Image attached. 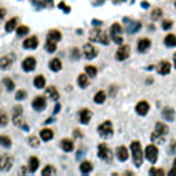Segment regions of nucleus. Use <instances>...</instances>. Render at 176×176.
Masks as SVG:
<instances>
[{"label": "nucleus", "instance_id": "nucleus-10", "mask_svg": "<svg viewBox=\"0 0 176 176\" xmlns=\"http://www.w3.org/2000/svg\"><path fill=\"white\" fill-rule=\"evenodd\" d=\"M83 51H84V55H86L88 59H94V58L96 57V50L94 48L92 44H86Z\"/></svg>", "mask_w": 176, "mask_h": 176}, {"label": "nucleus", "instance_id": "nucleus-41", "mask_svg": "<svg viewBox=\"0 0 176 176\" xmlns=\"http://www.w3.org/2000/svg\"><path fill=\"white\" fill-rule=\"evenodd\" d=\"M28 33H29L28 26L22 25V26H19V28H17V34H18V36H25V34H28Z\"/></svg>", "mask_w": 176, "mask_h": 176}, {"label": "nucleus", "instance_id": "nucleus-26", "mask_svg": "<svg viewBox=\"0 0 176 176\" xmlns=\"http://www.w3.org/2000/svg\"><path fill=\"white\" fill-rule=\"evenodd\" d=\"M105 99H106V94L103 92V91H99V92H96L95 94V96H94V102L95 103H103L105 102Z\"/></svg>", "mask_w": 176, "mask_h": 176}, {"label": "nucleus", "instance_id": "nucleus-5", "mask_svg": "<svg viewBox=\"0 0 176 176\" xmlns=\"http://www.w3.org/2000/svg\"><path fill=\"white\" fill-rule=\"evenodd\" d=\"M145 155H146V158H147L151 164H154L155 161H157V158H158L157 147H155L154 145H149L147 147H146V150H145Z\"/></svg>", "mask_w": 176, "mask_h": 176}, {"label": "nucleus", "instance_id": "nucleus-22", "mask_svg": "<svg viewBox=\"0 0 176 176\" xmlns=\"http://www.w3.org/2000/svg\"><path fill=\"white\" fill-rule=\"evenodd\" d=\"M17 23H18V19L17 18H11L10 21H7L6 22V32H8V33L13 32L17 28Z\"/></svg>", "mask_w": 176, "mask_h": 176}, {"label": "nucleus", "instance_id": "nucleus-37", "mask_svg": "<svg viewBox=\"0 0 176 176\" xmlns=\"http://www.w3.org/2000/svg\"><path fill=\"white\" fill-rule=\"evenodd\" d=\"M0 145H2L3 147H11V139L8 136L2 135V136H0Z\"/></svg>", "mask_w": 176, "mask_h": 176}, {"label": "nucleus", "instance_id": "nucleus-46", "mask_svg": "<svg viewBox=\"0 0 176 176\" xmlns=\"http://www.w3.org/2000/svg\"><path fill=\"white\" fill-rule=\"evenodd\" d=\"M111 39H113L114 43L120 44V46L122 44V37H121V34H113V36H111Z\"/></svg>", "mask_w": 176, "mask_h": 176}, {"label": "nucleus", "instance_id": "nucleus-55", "mask_svg": "<svg viewBox=\"0 0 176 176\" xmlns=\"http://www.w3.org/2000/svg\"><path fill=\"white\" fill-rule=\"evenodd\" d=\"M55 113H58V111H59V105H57V107H55Z\"/></svg>", "mask_w": 176, "mask_h": 176}, {"label": "nucleus", "instance_id": "nucleus-7", "mask_svg": "<svg viewBox=\"0 0 176 176\" xmlns=\"http://www.w3.org/2000/svg\"><path fill=\"white\" fill-rule=\"evenodd\" d=\"M135 110H136V113L139 114V116H146V114L149 113V110H150V105H149L146 101H142L136 105Z\"/></svg>", "mask_w": 176, "mask_h": 176}, {"label": "nucleus", "instance_id": "nucleus-36", "mask_svg": "<svg viewBox=\"0 0 176 176\" xmlns=\"http://www.w3.org/2000/svg\"><path fill=\"white\" fill-rule=\"evenodd\" d=\"M151 19L153 21H157V19H160L161 17H162V10L161 8H154L153 11H151Z\"/></svg>", "mask_w": 176, "mask_h": 176}, {"label": "nucleus", "instance_id": "nucleus-33", "mask_svg": "<svg viewBox=\"0 0 176 176\" xmlns=\"http://www.w3.org/2000/svg\"><path fill=\"white\" fill-rule=\"evenodd\" d=\"M80 171H81V174H88V172H91L92 171V164L91 162H83L80 165Z\"/></svg>", "mask_w": 176, "mask_h": 176}, {"label": "nucleus", "instance_id": "nucleus-57", "mask_svg": "<svg viewBox=\"0 0 176 176\" xmlns=\"http://www.w3.org/2000/svg\"><path fill=\"white\" fill-rule=\"evenodd\" d=\"M172 151H176V142L174 143V147H172Z\"/></svg>", "mask_w": 176, "mask_h": 176}, {"label": "nucleus", "instance_id": "nucleus-2", "mask_svg": "<svg viewBox=\"0 0 176 176\" xmlns=\"http://www.w3.org/2000/svg\"><path fill=\"white\" fill-rule=\"evenodd\" d=\"M98 157L102 158V160H105V161H111V158H113L111 150L105 145V143H101V145L98 146Z\"/></svg>", "mask_w": 176, "mask_h": 176}, {"label": "nucleus", "instance_id": "nucleus-58", "mask_svg": "<svg viewBox=\"0 0 176 176\" xmlns=\"http://www.w3.org/2000/svg\"><path fill=\"white\" fill-rule=\"evenodd\" d=\"M174 166H176V158H175V161H174Z\"/></svg>", "mask_w": 176, "mask_h": 176}, {"label": "nucleus", "instance_id": "nucleus-47", "mask_svg": "<svg viewBox=\"0 0 176 176\" xmlns=\"http://www.w3.org/2000/svg\"><path fill=\"white\" fill-rule=\"evenodd\" d=\"M172 25H174V23H172V21L166 19V21H164V22H162V29H164V30H168V29H171V28H172Z\"/></svg>", "mask_w": 176, "mask_h": 176}, {"label": "nucleus", "instance_id": "nucleus-25", "mask_svg": "<svg viewBox=\"0 0 176 176\" xmlns=\"http://www.w3.org/2000/svg\"><path fill=\"white\" fill-rule=\"evenodd\" d=\"M37 168H39V158L30 157V158H29V171L34 172Z\"/></svg>", "mask_w": 176, "mask_h": 176}, {"label": "nucleus", "instance_id": "nucleus-9", "mask_svg": "<svg viewBox=\"0 0 176 176\" xmlns=\"http://www.w3.org/2000/svg\"><path fill=\"white\" fill-rule=\"evenodd\" d=\"M13 62H14L13 55H4L3 58H0V67H2L3 70H7L8 67L13 65Z\"/></svg>", "mask_w": 176, "mask_h": 176}, {"label": "nucleus", "instance_id": "nucleus-4", "mask_svg": "<svg viewBox=\"0 0 176 176\" xmlns=\"http://www.w3.org/2000/svg\"><path fill=\"white\" fill-rule=\"evenodd\" d=\"M98 132H99V135L103 136V138L111 136V134H113V125H111V122L110 121L102 122V124L98 127Z\"/></svg>", "mask_w": 176, "mask_h": 176}, {"label": "nucleus", "instance_id": "nucleus-23", "mask_svg": "<svg viewBox=\"0 0 176 176\" xmlns=\"http://www.w3.org/2000/svg\"><path fill=\"white\" fill-rule=\"evenodd\" d=\"M155 132L165 136V135L168 134V127H166L165 124H162V122H157V124H155Z\"/></svg>", "mask_w": 176, "mask_h": 176}, {"label": "nucleus", "instance_id": "nucleus-31", "mask_svg": "<svg viewBox=\"0 0 176 176\" xmlns=\"http://www.w3.org/2000/svg\"><path fill=\"white\" fill-rule=\"evenodd\" d=\"M96 73H98V69H96L95 66H92V65L86 66V74L88 77H95Z\"/></svg>", "mask_w": 176, "mask_h": 176}, {"label": "nucleus", "instance_id": "nucleus-11", "mask_svg": "<svg viewBox=\"0 0 176 176\" xmlns=\"http://www.w3.org/2000/svg\"><path fill=\"white\" fill-rule=\"evenodd\" d=\"M91 118H92V111L90 109H81L80 110V121L83 122V124H88Z\"/></svg>", "mask_w": 176, "mask_h": 176}, {"label": "nucleus", "instance_id": "nucleus-28", "mask_svg": "<svg viewBox=\"0 0 176 176\" xmlns=\"http://www.w3.org/2000/svg\"><path fill=\"white\" fill-rule=\"evenodd\" d=\"M61 32L59 30H50L48 32V39L52 40V42H59L61 40Z\"/></svg>", "mask_w": 176, "mask_h": 176}, {"label": "nucleus", "instance_id": "nucleus-6", "mask_svg": "<svg viewBox=\"0 0 176 176\" xmlns=\"http://www.w3.org/2000/svg\"><path fill=\"white\" fill-rule=\"evenodd\" d=\"M130 51H131L130 46H127V44H121L120 48L117 50V52H116V59H118V61L127 59V58L130 57Z\"/></svg>", "mask_w": 176, "mask_h": 176}, {"label": "nucleus", "instance_id": "nucleus-12", "mask_svg": "<svg viewBox=\"0 0 176 176\" xmlns=\"http://www.w3.org/2000/svg\"><path fill=\"white\" fill-rule=\"evenodd\" d=\"M32 106L36 110H43L44 107H46V99H44V96H37V98H34L33 102H32Z\"/></svg>", "mask_w": 176, "mask_h": 176}, {"label": "nucleus", "instance_id": "nucleus-15", "mask_svg": "<svg viewBox=\"0 0 176 176\" xmlns=\"http://www.w3.org/2000/svg\"><path fill=\"white\" fill-rule=\"evenodd\" d=\"M117 158H118L120 161H127L128 160V150L127 147H124V146H120V147H117Z\"/></svg>", "mask_w": 176, "mask_h": 176}, {"label": "nucleus", "instance_id": "nucleus-54", "mask_svg": "<svg viewBox=\"0 0 176 176\" xmlns=\"http://www.w3.org/2000/svg\"><path fill=\"white\" fill-rule=\"evenodd\" d=\"M74 136H81V134H80V131H78V130L74 131Z\"/></svg>", "mask_w": 176, "mask_h": 176}, {"label": "nucleus", "instance_id": "nucleus-27", "mask_svg": "<svg viewBox=\"0 0 176 176\" xmlns=\"http://www.w3.org/2000/svg\"><path fill=\"white\" fill-rule=\"evenodd\" d=\"M164 43H165L166 47H175L176 46V36L175 34H168V36L165 37V40H164Z\"/></svg>", "mask_w": 176, "mask_h": 176}, {"label": "nucleus", "instance_id": "nucleus-44", "mask_svg": "<svg viewBox=\"0 0 176 176\" xmlns=\"http://www.w3.org/2000/svg\"><path fill=\"white\" fill-rule=\"evenodd\" d=\"M29 145L33 146V147H39V139L36 136H29Z\"/></svg>", "mask_w": 176, "mask_h": 176}, {"label": "nucleus", "instance_id": "nucleus-29", "mask_svg": "<svg viewBox=\"0 0 176 176\" xmlns=\"http://www.w3.org/2000/svg\"><path fill=\"white\" fill-rule=\"evenodd\" d=\"M34 86H36V88H44V86H46V78H44V76L39 74L34 77Z\"/></svg>", "mask_w": 176, "mask_h": 176}, {"label": "nucleus", "instance_id": "nucleus-56", "mask_svg": "<svg viewBox=\"0 0 176 176\" xmlns=\"http://www.w3.org/2000/svg\"><path fill=\"white\" fill-rule=\"evenodd\" d=\"M174 62H175V67H176V52L174 54Z\"/></svg>", "mask_w": 176, "mask_h": 176}, {"label": "nucleus", "instance_id": "nucleus-48", "mask_svg": "<svg viewBox=\"0 0 176 176\" xmlns=\"http://www.w3.org/2000/svg\"><path fill=\"white\" fill-rule=\"evenodd\" d=\"M150 174H151V175L162 176V175H164V171H162V169H155V168H151V169H150Z\"/></svg>", "mask_w": 176, "mask_h": 176}, {"label": "nucleus", "instance_id": "nucleus-43", "mask_svg": "<svg viewBox=\"0 0 176 176\" xmlns=\"http://www.w3.org/2000/svg\"><path fill=\"white\" fill-rule=\"evenodd\" d=\"M98 42L106 46V44L109 43V37H107V33H105V32H101V36H99V40H98Z\"/></svg>", "mask_w": 176, "mask_h": 176}, {"label": "nucleus", "instance_id": "nucleus-21", "mask_svg": "<svg viewBox=\"0 0 176 176\" xmlns=\"http://www.w3.org/2000/svg\"><path fill=\"white\" fill-rule=\"evenodd\" d=\"M61 147L65 151H72L73 149H74V145H73V142L70 139H63L62 142H61Z\"/></svg>", "mask_w": 176, "mask_h": 176}, {"label": "nucleus", "instance_id": "nucleus-14", "mask_svg": "<svg viewBox=\"0 0 176 176\" xmlns=\"http://www.w3.org/2000/svg\"><path fill=\"white\" fill-rule=\"evenodd\" d=\"M37 44H39V40H37V37L32 36L29 37V39H26L25 42H23V47L28 50H34L37 47Z\"/></svg>", "mask_w": 176, "mask_h": 176}, {"label": "nucleus", "instance_id": "nucleus-38", "mask_svg": "<svg viewBox=\"0 0 176 176\" xmlns=\"http://www.w3.org/2000/svg\"><path fill=\"white\" fill-rule=\"evenodd\" d=\"M3 84H4V87H6V90H7V91H13L14 88H15L14 81L10 80V78H4V80H3Z\"/></svg>", "mask_w": 176, "mask_h": 176}, {"label": "nucleus", "instance_id": "nucleus-45", "mask_svg": "<svg viewBox=\"0 0 176 176\" xmlns=\"http://www.w3.org/2000/svg\"><path fill=\"white\" fill-rule=\"evenodd\" d=\"M25 98H26V91L21 90V91H18V92L15 94V99H17V101H22V99H25Z\"/></svg>", "mask_w": 176, "mask_h": 176}, {"label": "nucleus", "instance_id": "nucleus-16", "mask_svg": "<svg viewBox=\"0 0 176 176\" xmlns=\"http://www.w3.org/2000/svg\"><path fill=\"white\" fill-rule=\"evenodd\" d=\"M150 44H151V42L149 39H140L139 42H138V50H139L140 52H146L150 48Z\"/></svg>", "mask_w": 176, "mask_h": 176}, {"label": "nucleus", "instance_id": "nucleus-39", "mask_svg": "<svg viewBox=\"0 0 176 176\" xmlns=\"http://www.w3.org/2000/svg\"><path fill=\"white\" fill-rule=\"evenodd\" d=\"M7 122H8V117H7V114H6V111L0 110V127L7 125Z\"/></svg>", "mask_w": 176, "mask_h": 176}, {"label": "nucleus", "instance_id": "nucleus-19", "mask_svg": "<svg viewBox=\"0 0 176 176\" xmlns=\"http://www.w3.org/2000/svg\"><path fill=\"white\" fill-rule=\"evenodd\" d=\"M40 138L43 140H46V142H48V140H51L54 138V132L51 130H48V128H44V130L40 131Z\"/></svg>", "mask_w": 176, "mask_h": 176}, {"label": "nucleus", "instance_id": "nucleus-52", "mask_svg": "<svg viewBox=\"0 0 176 176\" xmlns=\"http://www.w3.org/2000/svg\"><path fill=\"white\" fill-rule=\"evenodd\" d=\"M92 22H94V25H99V26L102 25V22H101V21H98V19H94Z\"/></svg>", "mask_w": 176, "mask_h": 176}, {"label": "nucleus", "instance_id": "nucleus-34", "mask_svg": "<svg viewBox=\"0 0 176 176\" xmlns=\"http://www.w3.org/2000/svg\"><path fill=\"white\" fill-rule=\"evenodd\" d=\"M121 32H122V29H121L120 23H113V25H111V28H110L111 36H113V34H121Z\"/></svg>", "mask_w": 176, "mask_h": 176}, {"label": "nucleus", "instance_id": "nucleus-40", "mask_svg": "<svg viewBox=\"0 0 176 176\" xmlns=\"http://www.w3.org/2000/svg\"><path fill=\"white\" fill-rule=\"evenodd\" d=\"M99 36H101V30H98V29H94V30L90 33V40H91V42H98Z\"/></svg>", "mask_w": 176, "mask_h": 176}, {"label": "nucleus", "instance_id": "nucleus-59", "mask_svg": "<svg viewBox=\"0 0 176 176\" xmlns=\"http://www.w3.org/2000/svg\"><path fill=\"white\" fill-rule=\"evenodd\" d=\"M175 6H176V3H175Z\"/></svg>", "mask_w": 176, "mask_h": 176}, {"label": "nucleus", "instance_id": "nucleus-1", "mask_svg": "<svg viewBox=\"0 0 176 176\" xmlns=\"http://www.w3.org/2000/svg\"><path fill=\"white\" fill-rule=\"evenodd\" d=\"M131 150H132V160H134V164L136 166H140L143 162V151L142 147H140V143L138 140L131 143Z\"/></svg>", "mask_w": 176, "mask_h": 176}, {"label": "nucleus", "instance_id": "nucleus-3", "mask_svg": "<svg viewBox=\"0 0 176 176\" xmlns=\"http://www.w3.org/2000/svg\"><path fill=\"white\" fill-rule=\"evenodd\" d=\"M14 164V157L10 154H4L0 157V171H8Z\"/></svg>", "mask_w": 176, "mask_h": 176}, {"label": "nucleus", "instance_id": "nucleus-30", "mask_svg": "<svg viewBox=\"0 0 176 176\" xmlns=\"http://www.w3.org/2000/svg\"><path fill=\"white\" fill-rule=\"evenodd\" d=\"M77 83L81 88H86L88 86V76L87 74H80L77 77Z\"/></svg>", "mask_w": 176, "mask_h": 176}, {"label": "nucleus", "instance_id": "nucleus-20", "mask_svg": "<svg viewBox=\"0 0 176 176\" xmlns=\"http://www.w3.org/2000/svg\"><path fill=\"white\" fill-rule=\"evenodd\" d=\"M46 94H47V96H50V98L52 99V101L59 99V92L57 91V88H55V87H48L46 90Z\"/></svg>", "mask_w": 176, "mask_h": 176}, {"label": "nucleus", "instance_id": "nucleus-35", "mask_svg": "<svg viewBox=\"0 0 176 176\" xmlns=\"http://www.w3.org/2000/svg\"><path fill=\"white\" fill-rule=\"evenodd\" d=\"M46 50L48 52H54L55 50H57V42H52V40H47V43H46Z\"/></svg>", "mask_w": 176, "mask_h": 176}, {"label": "nucleus", "instance_id": "nucleus-50", "mask_svg": "<svg viewBox=\"0 0 176 176\" xmlns=\"http://www.w3.org/2000/svg\"><path fill=\"white\" fill-rule=\"evenodd\" d=\"M169 176H176V166H174V168L169 171Z\"/></svg>", "mask_w": 176, "mask_h": 176}, {"label": "nucleus", "instance_id": "nucleus-24", "mask_svg": "<svg viewBox=\"0 0 176 176\" xmlns=\"http://www.w3.org/2000/svg\"><path fill=\"white\" fill-rule=\"evenodd\" d=\"M140 22H128V28H127V30H128V33H136L138 30L140 29Z\"/></svg>", "mask_w": 176, "mask_h": 176}, {"label": "nucleus", "instance_id": "nucleus-49", "mask_svg": "<svg viewBox=\"0 0 176 176\" xmlns=\"http://www.w3.org/2000/svg\"><path fill=\"white\" fill-rule=\"evenodd\" d=\"M59 8H63V10H65V13H69V10H70L69 6H65L63 3H59Z\"/></svg>", "mask_w": 176, "mask_h": 176}, {"label": "nucleus", "instance_id": "nucleus-32", "mask_svg": "<svg viewBox=\"0 0 176 176\" xmlns=\"http://www.w3.org/2000/svg\"><path fill=\"white\" fill-rule=\"evenodd\" d=\"M151 140H153V143H164V140H165V136L164 135H160L157 134V132H153L151 134Z\"/></svg>", "mask_w": 176, "mask_h": 176}, {"label": "nucleus", "instance_id": "nucleus-53", "mask_svg": "<svg viewBox=\"0 0 176 176\" xmlns=\"http://www.w3.org/2000/svg\"><path fill=\"white\" fill-rule=\"evenodd\" d=\"M142 7H143V8H147V7H149V3L143 2V3H142Z\"/></svg>", "mask_w": 176, "mask_h": 176}, {"label": "nucleus", "instance_id": "nucleus-51", "mask_svg": "<svg viewBox=\"0 0 176 176\" xmlns=\"http://www.w3.org/2000/svg\"><path fill=\"white\" fill-rule=\"evenodd\" d=\"M4 15H6V10L4 8H0V18H3Z\"/></svg>", "mask_w": 176, "mask_h": 176}, {"label": "nucleus", "instance_id": "nucleus-8", "mask_svg": "<svg viewBox=\"0 0 176 176\" xmlns=\"http://www.w3.org/2000/svg\"><path fill=\"white\" fill-rule=\"evenodd\" d=\"M34 67H36V59H34L33 57L26 58L22 62V69L25 70V72H32V70H34Z\"/></svg>", "mask_w": 176, "mask_h": 176}, {"label": "nucleus", "instance_id": "nucleus-13", "mask_svg": "<svg viewBox=\"0 0 176 176\" xmlns=\"http://www.w3.org/2000/svg\"><path fill=\"white\" fill-rule=\"evenodd\" d=\"M157 69H158L160 74H168V73L171 72V63H169L168 61H161Z\"/></svg>", "mask_w": 176, "mask_h": 176}, {"label": "nucleus", "instance_id": "nucleus-42", "mask_svg": "<svg viewBox=\"0 0 176 176\" xmlns=\"http://www.w3.org/2000/svg\"><path fill=\"white\" fill-rule=\"evenodd\" d=\"M43 176H48V175H54L55 174V168L54 166H51V165H47L46 168L43 169Z\"/></svg>", "mask_w": 176, "mask_h": 176}, {"label": "nucleus", "instance_id": "nucleus-18", "mask_svg": "<svg viewBox=\"0 0 176 176\" xmlns=\"http://www.w3.org/2000/svg\"><path fill=\"white\" fill-rule=\"evenodd\" d=\"M50 69H51L52 72H59V70L62 69V62H61L58 58H54V59L50 61Z\"/></svg>", "mask_w": 176, "mask_h": 176}, {"label": "nucleus", "instance_id": "nucleus-17", "mask_svg": "<svg viewBox=\"0 0 176 176\" xmlns=\"http://www.w3.org/2000/svg\"><path fill=\"white\" fill-rule=\"evenodd\" d=\"M162 117H164V120H166V121H174V118H175V110L171 109V107H164Z\"/></svg>", "mask_w": 176, "mask_h": 176}]
</instances>
